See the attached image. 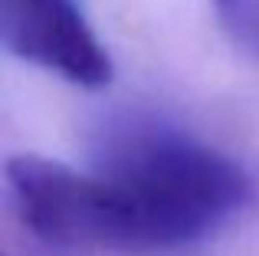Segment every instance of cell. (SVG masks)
I'll return each instance as SVG.
<instances>
[{
    "label": "cell",
    "mask_w": 259,
    "mask_h": 256,
    "mask_svg": "<svg viewBox=\"0 0 259 256\" xmlns=\"http://www.w3.org/2000/svg\"><path fill=\"white\" fill-rule=\"evenodd\" d=\"M7 191L20 224L46 246L171 253L223 230L246 207L249 178L187 132L132 122L89 171L39 154L10 158Z\"/></svg>",
    "instance_id": "6da1fadb"
},
{
    "label": "cell",
    "mask_w": 259,
    "mask_h": 256,
    "mask_svg": "<svg viewBox=\"0 0 259 256\" xmlns=\"http://www.w3.org/2000/svg\"><path fill=\"white\" fill-rule=\"evenodd\" d=\"M4 46L23 63L82 89L112 82V56L79 0H0Z\"/></svg>",
    "instance_id": "7a4b0ae2"
},
{
    "label": "cell",
    "mask_w": 259,
    "mask_h": 256,
    "mask_svg": "<svg viewBox=\"0 0 259 256\" xmlns=\"http://www.w3.org/2000/svg\"><path fill=\"white\" fill-rule=\"evenodd\" d=\"M210 4L230 39L259 59V0H210Z\"/></svg>",
    "instance_id": "3957f363"
}]
</instances>
